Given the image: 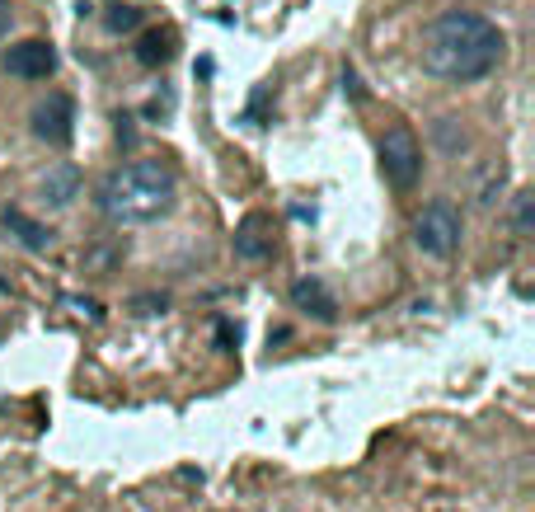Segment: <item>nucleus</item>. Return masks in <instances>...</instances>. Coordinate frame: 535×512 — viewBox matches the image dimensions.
Returning <instances> with one entry per match:
<instances>
[{
	"label": "nucleus",
	"mask_w": 535,
	"mask_h": 512,
	"mask_svg": "<svg viewBox=\"0 0 535 512\" xmlns=\"http://www.w3.org/2000/svg\"><path fill=\"white\" fill-rule=\"evenodd\" d=\"M169 43H174L169 33H146V38L137 43V62H141V66H165V62H169V52H174Z\"/></svg>",
	"instance_id": "11"
},
{
	"label": "nucleus",
	"mask_w": 535,
	"mask_h": 512,
	"mask_svg": "<svg viewBox=\"0 0 535 512\" xmlns=\"http://www.w3.org/2000/svg\"><path fill=\"white\" fill-rule=\"evenodd\" d=\"M10 29H15V10H10V0H0V43L10 38Z\"/></svg>",
	"instance_id": "15"
},
{
	"label": "nucleus",
	"mask_w": 535,
	"mask_h": 512,
	"mask_svg": "<svg viewBox=\"0 0 535 512\" xmlns=\"http://www.w3.org/2000/svg\"><path fill=\"white\" fill-rule=\"evenodd\" d=\"M512 231H517V235H535V193H531V188H521L517 198H512Z\"/></svg>",
	"instance_id": "12"
},
{
	"label": "nucleus",
	"mask_w": 535,
	"mask_h": 512,
	"mask_svg": "<svg viewBox=\"0 0 535 512\" xmlns=\"http://www.w3.org/2000/svg\"><path fill=\"white\" fill-rule=\"evenodd\" d=\"M179 198V179L165 160H127L99 184V212L118 226H151L169 217Z\"/></svg>",
	"instance_id": "2"
},
{
	"label": "nucleus",
	"mask_w": 535,
	"mask_h": 512,
	"mask_svg": "<svg viewBox=\"0 0 535 512\" xmlns=\"http://www.w3.org/2000/svg\"><path fill=\"white\" fill-rule=\"evenodd\" d=\"M0 292H5V278H0Z\"/></svg>",
	"instance_id": "16"
},
{
	"label": "nucleus",
	"mask_w": 535,
	"mask_h": 512,
	"mask_svg": "<svg viewBox=\"0 0 535 512\" xmlns=\"http://www.w3.org/2000/svg\"><path fill=\"white\" fill-rule=\"evenodd\" d=\"M0 221H5V231L15 235L24 249H33V254H43V249L52 245V231H47V226H38L33 217H24L19 207H5V217H0Z\"/></svg>",
	"instance_id": "10"
},
{
	"label": "nucleus",
	"mask_w": 535,
	"mask_h": 512,
	"mask_svg": "<svg viewBox=\"0 0 535 512\" xmlns=\"http://www.w3.org/2000/svg\"><path fill=\"white\" fill-rule=\"evenodd\" d=\"M381 174L390 188H413L418 184V174H423V146L413 137L409 127H390L381 137Z\"/></svg>",
	"instance_id": "4"
},
{
	"label": "nucleus",
	"mask_w": 535,
	"mask_h": 512,
	"mask_svg": "<svg viewBox=\"0 0 535 512\" xmlns=\"http://www.w3.org/2000/svg\"><path fill=\"white\" fill-rule=\"evenodd\" d=\"M413 245L432 254V259H451L460 249V212L446 198L428 202L418 217H413Z\"/></svg>",
	"instance_id": "3"
},
{
	"label": "nucleus",
	"mask_w": 535,
	"mask_h": 512,
	"mask_svg": "<svg viewBox=\"0 0 535 512\" xmlns=\"http://www.w3.org/2000/svg\"><path fill=\"white\" fill-rule=\"evenodd\" d=\"M33 137L47 141V146H66L76 137V104H71V94L52 90L47 99L33 104Z\"/></svg>",
	"instance_id": "5"
},
{
	"label": "nucleus",
	"mask_w": 535,
	"mask_h": 512,
	"mask_svg": "<svg viewBox=\"0 0 535 512\" xmlns=\"http://www.w3.org/2000/svg\"><path fill=\"white\" fill-rule=\"evenodd\" d=\"M291 306H296V311H306V315H315V320H334L338 315L334 296L324 292L320 278H296L291 282Z\"/></svg>",
	"instance_id": "9"
},
{
	"label": "nucleus",
	"mask_w": 535,
	"mask_h": 512,
	"mask_svg": "<svg viewBox=\"0 0 535 512\" xmlns=\"http://www.w3.org/2000/svg\"><path fill=\"white\" fill-rule=\"evenodd\" d=\"M503 29L493 24L489 15H474V10H446L423 29V43H418V62L423 71L446 85H470V80H484L489 71H498L503 62Z\"/></svg>",
	"instance_id": "1"
},
{
	"label": "nucleus",
	"mask_w": 535,
	"mask_h": 512,
	"mask_svg": "<svg viewBox=\"0 0 535 512\" xmlns=\"http://www.w3.org/2000/svg\"><path fill=\"white\" fill-rule=\"evenodd\" d=\"M141 24V10H132V5H118V10H108V29L113 33H132Z\"/></svg>",
	"instance_id": "13"
},
{
	"label": "nucleus",
	"mask_w": 535,
	"mask_h": 512,
	"mask_svg": "<svg viewBox=\"0 0 535 512\" xmlns=\"http://www.w3.org/2000/svg\"><path fill=\"white\" fill-rule=\"evenodd\" d=\"M277 235H273V217H263V212H249L240 226H235V254L249 259V264H263L268 254H273Z\"/></svg>",
	"instance_id": "7"
},
{
	"label": "nucleus",
	"mask_w": 535,
	"mask_h": 512,
	"mask_svg": "<svg viewBox=\"0 0 535 512\" xmlns=\"http://www.w3.org/2000/svg\"><path fill=\"white\" fill-rule=\"evenodd\" d=\"M165 306H169V296H141V301H137V311H141V315H160Z\"/></svg>",
	"instance_id": "14"
},
{
	"label": "nucleus",
	"mask_w": 535,
	"mask_h": 512,
	"mask_svg": "<svg viewBox=\"0 0 535 512\" xmlns=\"http://www.w3.org/2000/svg\"><path fill=\"white\" fill-rule=\"evenodd\" d=\"M5 71L19 80H47L57 71V47L43 38H24V43L5 47Z\"/></svg>",
	"instance_id": "6"
},
{
	"label": "nucleus",
	"mask_w": 535,
	"mask_h": 512,
	"mask_svg": "<svg viewBox=\"0 0 535 512\" xmlns=\"http://www.w3.org/2000/svg\"><path fill=\"white\" fill-rule=\"evenodd\" d=\"M76 198H80V170L71 165V160L52 165V170H47L43 179H38V202H43V207H52V212L71 207Z\"/></svg>",
	"instance_id": "8"
}]
</instances>
